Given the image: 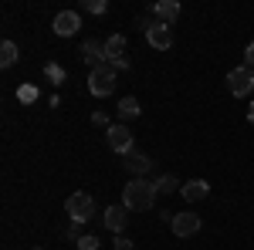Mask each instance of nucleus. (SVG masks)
<instances>
[{"label": "nucleus", "instance_id": "nucleus-12", "mask_svg": "<svg viewBox=\"0 0 254 250\" xmlns=\"http://www.w3.org/2000/svg\"><path fill=\"white\" fill-rule=\"evenodd\" d=\"M183 200L187 203H200V200H207L210 196V183L207 179H190V183H183Z\"/></svg>", "mask_w": 254, "mask_h": 250}, {"label": "nucleus", "instance_id": "nucleus-11", "mask_svg": "<svg viewBox=\"0 0 254 250\" xmlns=\"http://www.w3.org/2000/svg\"><path fill=\"white\" fill-rule=\"evenodd\" d=\"M126 169L136 176V179H142V176L153 169V159H149L146 152H139V149H132V152L126 155Z\"/></svg>", "mask_w": 254, "mask_h": 250}, {"label": "nucleus", "instance_id": "nucleus-16", "mask_svg": "<svg viewBox=\"0 0 254 250\" xmlns=\"http://www.w3.org/2000/svg\"><path fill=\"white\" fill-rule=\"evenodd\" d=\"M44 75H48L51 85H64V81H68V71L61 68L58 61H48V64H44Z\"/></svg>", "mask_w": 254, "mask_h": 250}, {"label": "nucleus", "instance_id": "nucleus-7", "mask_svg": "<svg viewBox=\"0 0 254 250\" xmlns=\"http://www.w3.org/2000/svg\"><path fill=\"white\" fill-rule=\"evenodd\" d=\"M51 27H55L58 38H71V34L81 27V17L75 14V10H61V14H55V24H51Z\"/></svg>", "mask_w": 254, "mask_h": 250}, {"label": "nucleus", "instance_id": "nucleus-24", "mask_svg": "<svg viewBox=\"0 0 254 250\" xmlns=\"http://www.w3.org/2000/svg\"><path fill=\"white\" fill-rule=\"evenodd\" d=\"M112 244H116V250H132V240H129V237H122V233H119Z\"/></svg>", "mask_w": 254, "mask_h": 250}, {"label": "nucleus", "instance_id": "nucleus-5", "mask_svg": "<svg viewBox=\"0 0 254 250\" xmlns=\"http://www.w3.org/2000/svg\"><path fill=\"white\" fill-rule=\"evenodd\" d=\"M109 149L119 155H129L132 152V132H129V125L126 122H112V129H109Z\"/></svg>", "mask_w": 254, "mask_h": 250}, {"label": "nucleus", "instance_id": "nucleus-6", "mask_svg": "<svg viewBox=\"0 0 254 250\" xmlns=\"http://www.w3.org/2000/svg\"><path fill=\"white\" fill-rule=\"evenodd\" d=\"M173 233L176 237H193V233H200V227H203V220L196 216V213H173Z\"/></svg>", "mask_w": 254, "mask_h": 250}, {"label": "nucleus", "instance_id": "nucleus-21", "mask_svg": "<svg viewBox=\"0 0 254 250\" xmlns=\"http://www.w3.org/2000/svg\"><path fill=\"white\" fill-rule=\"evenodd\" d=\"M75 244H78V250H98V237L95 233H81Z\"/></svg>", "mask_w": 254, "mask_h": 250}, {"label": "nucleus", "instance_id": "nucleus-26", "mask_svg": "<svg viewBox=\"0 0 254 250\" xmlns=\"http://www.w3.org/2000/svg\"><path fill=\"white\" fill-rule=\"evenodd\" d=\"M34 250H44V247H34Z\"/></svg>", "mask_w": 254, "mask_h": 250}, {"label": "nucleus", "instance_id": "nucleus-17", "mask_svg": "<svg viewBox=\"0 0 254 250\" xmlns=\"http://www.w3.org/2000/svg\"><path fill=\"white\" fill-rule=\"evenodd\" d=\"M0 64H3V68L17 64V44H14V41H3V44H0Z\"/></svg>", "mask_w": 254, "mask_h": 250}, {"label": "nucleus", "instance_id": "nucleus-4", "mask_svg": "<svg viewBox=\"0 0 254 250\" xmlns=\"http://www.w3.org/2000/svg\"><path fill=\"white\" fill-rule=\"evenodd\" d=\"M227 92L234 98H248L254 92V71L251 68H234V71H227Z\"/></svg>", "mask_w": 254, "mask_h": 250}, {"label": "nucleus", "instance_id": "nucleus-15", "mask_svg": "<svg viewBox=\"0 0 254 250\" xmlns=\"http://www.w3.org/2000/svg\"><path fill=\"white\" fill-rule=\"evenodd\" d=\"M139 112H142V108H139V101L132 95L129 98H122V101H119V118H122V122H129V118H136Z\"/></svg>", "mask_w": 254, "mask_h": 250}, {"label": "nucleus", "instance_id": "nucleus-20", "mask_svg": "<svg viewBox=\"0 0 254 250\" xmlns=\"http://www.w3.org/2000/svg\"><path fill=\"white\" fill-rule=\"evenodd\" d=\"M81 10H88V14H105L109 3H105V0H81Z\"/></svg>", "mask_w": 254, "mask_h": 250}, {"label": "nucleus", "instance_id": "nucleus-14", "mask_svg": "<svg viewBox=\"0 0 254 250\" xmlns=\"http://www.w3.org/2000/svg\"><path fill=\"white\" fill-rule=\"evenodd\" d=\"M119 58H129L126 54V38L112 34V38H105V61H119Z\"/></svg>", "mask_w": 254, "mask_h": 250}, {"label": "nucleus", "instance_id": "nucleus-23", "mask_svg": "<svg viewBox=\"0 0 254 250\" xmlns=\"http://www.w3.org/2000/svg\"><path fill=\"white\" fill-rule=\"evenodd\" d=\"M244 68H251V71H254V41L244 48Z\"/></svg>", "mask_w": 254, "mask_h": 250}, {"label": "nucleus", "instance_id": "nucleus-25", "mask_svg": "<svg viewBox=\"0 0 254 250\" xmlns=\"http://www.w3.org/2000/svg\"><path fill=\"white\" fill-rule=\"evenodd\" d=\"M248 118H251V125H254V101H251V108H248Z\"/></svg>", "mask_w": 254, "mask_h": 250}, {"label": "nucleus", "instance_id": "nucleus-8", "mask_svg": "<svg viewBox=\"0 0 254 250\" xmlns=\"http://www.w3.org/2000/svg\"><path fill=\"white\" fill-rule=\"evenodd\" d=\"M146 41H149V48L166 51V48H173V31H170L166 24H153V27L146 31Z\"/></svg>", "mask_w": 254, "mask_h": 250}, {"label": "nucleus", "instance_id": "nucleus-10", "mask_svg": "<svg viewBox=\"0 0 254 250\" xmlns=\"http://www.w3.org/2000/svg\"><path fill=\"white\" fill-rule=\"evenodd\" d=\"M81 58H85L88 68H98V64L105 61V44H102L98 38H85V44H81Z\"/></svg>", "mask_w": 254, "mask_h": 250}, {"label": "nucleus", "instance_id": "nucleus-2", "mask_svg": "<svg viewBox=\"0 0 254 250\" xmlns=\"http://www.w3.org/2000/svg\"><path fill=\"white\" fill-rule=\"evenodd\" d=\"M116 68H112V64H109V61H102V64H98V68H92V71H88V92H92V95L95 98H105V95H112V92H116Z\"/></svg>", "mask_w": 254, "mask_h": 250}, {"label": "nucleus", "instance_id": "nucleus-22", "mask_svg": "<svg viewBox=\"0 0 254 250\" xmlns=\"http://www.w3.org/2000/svg\"><path fill=\"white\" fill-rule=\"evenodd\" d=\"M92 125H98V129H105V132L112 129V122H109V115H105V112H95V115H92Z\"/></svg>", "mask_w": 254, "mask_h": 250}, {"label": "nucleus", "instance_id": "nucleus-3", "mask_svg": "<svg viewBox=\"0 0 254 250\" xmlns=\"http://www.w3.org/2000/svg\"><path fill=\"white\" fill-rule=\"evenodd\" d=\"M64 210L71 216V223H85V220H92L95 216V200H92V193H71L68 200H64Z\"/></svg>", "mask_w": 254, "mask_h": 250}, {"label": "nucleus", "instance_id": "nucleus-19", "mask_svg": "<svg viewBox=\"0 0 254 250\" xmlns=\"http://www.w3.org/2000/svg\"><path fill=\"white\" fill-rule=\"evenodd\" d=\"M17 98L24 101V105H34V101H38V85H20Z\"/></svg>", "mask_w": 254, "mask_h": 250}, {"label": "nucleus", "instance_id": "nucleus-1", "mask_svg": "<svg viewBox=\"0 0 254 250\" xmlns=\"http://www.w3.org/2000/svg\"><path fill=\"white\" fill-rule=\"evenodd\" d=\"M153 203H156V183H149V179H129L126 183L122 206L129 213H146V210H153Z\"/></svg>", "mask_w": 254, "mask_h": 250}, {"label": "nucleus", "instance_id": "nucleus-9", "mask_svg": "<svg viewBox=\"0 0 254 250\" xmlns=\"http://www.w3.org/2000/svg\"><path fill=\"white\" fill-rule=\"evenodd\" d=\"M153 17H156V24L173 27V20L180 17V3H176V0H156V3H153Z\"/></svg>", "mask_w": 254, "mask_h": 250}, {"label": "nucleus", "instance_id": "nucleus-18", "mask_svg": "<svg viewBox=\"0 0 254 250\" xmlns=\"http://www.w3.org/2000/svg\"><path fill=\"white\" fill-rule=\"evenodd\" d=\"M176 190H183V186L176 183V176H173V173L156 176V193H176Z\"/></svg>", "mask_w": 254, "mask_h": 250}, {"label": "nucleus", "instance_id": "nucleus-13", "mask_svg": "<svg viewBox=\"0 0 254 250\" xmlns=\"http://www.w3.org/2000/svg\"><path fill=\"white\" fill-rule=\"evenodd\" d=\"M126 223H129V210H126L122 203L105 210V227H109L112 233H122V230H126Z\"/></svg>", "mask_w": 254, "mask_h": 250}]
</instances>
